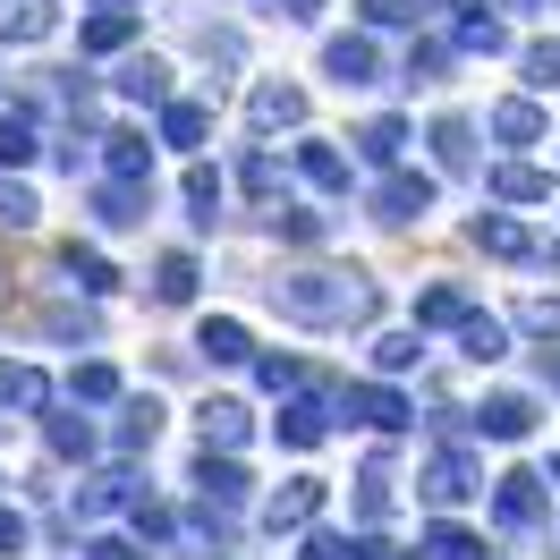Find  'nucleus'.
<instances>
[{"label": "nucleus", "instance_id": "nucleus-43", "mask_svg": "<svg viewBox=\"0 0 560 560\" xmlns=\"http://www.w3.org/2000/svg\"><path fill=\"white\" fill-rule=\"evenodd\" d=\"M518 331H535V340H560V306H552V298H526V306H518Z\"/></svg>", "mask_w": 560, "mask_h": 560}, {"label": "nucleus", "instance_id": "nucleus-17", "mask_svg": "<svg viewBox=\"0 0 560 560\" xmlns=\"http://www.w3.org/2000/svg\"><path fill=\"white\" fill-rule=\"evenodd\" d=\"M492 137H501V144H544V110L526 103V94L492 103Z\"/></svg>", "mask_w": 560, "mask_h": 560}, {"label": "nucleus", "instance_id": "nucleus-19", "mask_svg": "<svg viewBox=\"0 0 560 560\" xmlns=\"http://www.w3.org/2000/svg\"><path fill=\"white\" fill-rule=\"evenodd\" d=\"M196 433H205V451H212V442L238 451V442H246V408H238V399H205V408H196Z\"/></svg>", "mask_w": 560, "mask_h": 560}, {"label": "nucleus", "instance_id": "nucleus-35", "mask_svg": "<svg viewBox=\"0 0 560 560\" xmlns=\"http://www.w3.org/2000/svg\"><path fill=\"white\" fill-rule=\"evenodd\" d=\"M458 51H510V35H501V18H485V9H467V18H458Z\"/></svg>", "mask_w": 560, "mask_h": 560}, {"label": "nucleus", "instance_id": "nucleus-46", "mask_svg": "<svg viewBox=\"0 0 560 560\" xmlns=\"http://www.w3.org/2000/svg\"><path fill=\"white\" fill-rule=\"evenodd\" d=\"M442 69H451V51H442V43H417V51H408V85H433Z\"/></svg>", "mask_w": 560, "mask_h": 560}, {"label": "nucleus", "instance_id": "nucleus-51", "mask_svg": "<svg viewBox=\"0 0 560 560\" xmlns=\"http://www.w3.org/2000/svg\"><path fill=\"white\" fill-rule=\"evenodd\" d=\"M357 560H399V552H390L383 535H357Z\"/></svg>", "mask_w": 560, "mask_h": 560}, {"label": "nucleus", "instance_id": "nucleus-39", "mask_svg": "<svg viewBox=\"0 0 560 560\" xmlns=\"http://www.w3.org/2000/svg\"><path fill=\"white\" fill-rule=\"evenodd\" d=\"M560 85V43H535L526 51V94H552Z\"/></svg>", "mask_w": 560, "mask_h": 560}, {"label": "nucleus", "instance_id": "nucleus-27", "mask_svg": "<svg viewBox=\"0 0 560 560\" xmlns=\"http://www.w3.org/2000/svg\"><path fill=\"white\" fill-rule=\"evenodd\" d=\"M458 349L476 357V365H501V357H510V331L492 315H476V323H458Z\"/></svg>", "mask_w": 560, "mask_h": 560}, {"label": "nucleus", "instance_id": "nucleus-34", "mask_svg": "<svg viewBox=\"0 0 560 560\" xmlns=\"http://www.w3.org/2000/svg\"><path fill=\"white\" fill-rule=\"evenodd\" d=\"M357 144H365V162H383V171H390V162L408 153V119H374V128H365Z\"/></svg>", "mask_w": 560, "mask_h": 560}, {"label": "nucleus", "instance_id": "nucleus-20", "mask_svg": "<svg viewBox=\"0 0 560 560\" xmlns=\"http://www.w3.org/2000/svg\"><path fill=\"white\" fill-rule=\"evenodd\" d=\"M103 144H110V153H103L110 178H128V187H144V178H153V144H144L137 128H119V137H103Z\"/></svg>", "mask_w": 560, "mask_h": 560}, {"label": "nucleus", "instance_id": "nucleus-44", "mask_svg": "<svg viewBox=\"0 0 560 560\" xmlns=\"http://www.w3.org/2000/svg\"><path fill=\"white\" fill-rule=\"evenodd\" d=\"M0 221H9V230H35V196H26L18 178H0Z\"/></svg>", "mask_w": 560, "mask_h": 560}, {"label": "nucleus", "instance_id": "nucleus-37", "mask_svg": "<svg viewBox=\"0 0 560 560\" xmlns=\"http://www.w3.org/2000/svg\"><path fill=\"white\" fill-rule=\"evenodd\" d=\"M424 9H433V0H357V18H365V26H417Z\"/></svg>", "mask_w": 560, "mask_h": 560}, {"label": "nucleus", "instance_id": "nucleus-28", "mask_svg": "<svg viewBox=\"0 0 560 560\" xmlns=\"http://www.w3.org/2000/svg\"><path fill=\"white\" fill-rule=\"evenodd\" d=\"M69 390L85 399V408H110V399H119V365H103V357H85V365L69 374Z\"/></svg>", "mask_w": 560, "mask_h": 560}, {"label": "nucleus", "instance_id": "nucleus-21", "mask_svg": "<svg viewBox=\"0 0 560 560\" xmlns=\"http://www.w3.org/2000/svg\"><path fill=\"white\" fill-rule=\"evenodd\" d=\"M0 399L26 408V417H43V408H51V374H43V365H9V374H0Z\"/></svg>", "mask_w": 560, "mask_h": 560}, {"label": "nucleus", "instance_id": "nucleus-4", "mask_svg": "<svg viewBox=\"0 0 560 560\" xmlns=\"http://www.w3.org/2000/svg\"><path fill=\"white\" fill-rule=\"evenodd\" d=\"M323 77H331V85H374V77H383L374 35H331L323 43Z\"/></svg>", "mask_w": 560, "mask_h": 560}, {"label": "nucleus", "instance_id": "nucleus-24", "mask_svg": "<svg viewBox=\"0 0 560 560\" xmlns=\"http://www.w3.org/2000/svg\"><path fill=\"white\" fill-rule=\"evenodd\" d=\"M85 51H128L137 43V9H103V18H85Z\"/></svg>", "mask_w": 560, "mask_h": 560}, {"label": "nucleus", "instance_id": "nucleus-2", "mask_svg": "<svg viewBox=\"0 0 560 560\" xmlns=\"http://www.w3.org/2000/svg\"><path fill=\"white\" fill-rule=\"evenodd\" d=\"M417 492L433 501V510H458V501H476L485 492V467L458 451V442H442V451L424 458V476H417Z\"/></svg>", "mask_w": 560, "mask_h": 560}, {"label": "nucleus", "instance_id": "nucleus-8", "mask_svg": "<svg viewBox=\"0 0 560 560\" xmlns=\"http://www.w3.org/2000/svg\"><path fill=\"white\" fill-rule=\"evenodd\" d=\"M492 518L526 535V526L544 518V476H526V467H518V476H501V485H492Z\"/></svg>", "mask_w": 560, "mask_h": 560}, {"label": "nucleus", "instance_id": "nucleus-41", "mask_svg": "<svg viewBox=\"0 0 560 560\" xmlns=\"http://www.w3.org/2000/svg\"><path fill=\"white\" fill-rule=\"evenodd\" d=\"M212 205H221V178H212L205 162H196V171H187V212H196L205 230H212Z\"/></svg>", "mask_w": 560, "mask_h": 560}, {"label": "nucleus", "instance_id": "nucleus-52", "mask_svg": "<svg viewBox=\"0 0 560 560\" xmlns=\"http://www.w3.org/2000/svg\"><path fill=\"white\" fill-rule=\"evenodd\" d=\"M315 9H323V0H289V18H315Z\"/></svg>", "mask_w": 560, "mask_h": 560}, {"label": "nucleus", "instance_id": "nucleus-53", "mask_svg": "<svg viewBox=\"0 0 560 560\" xmlns=\"http://www.w3.org/2000/svg\"><path fill=\"white\" fill-rule=\"evenodd\" d=\"M110 9H119V0H110Z\"/></svg>", "mask_w": 560, "mask_h": 560}, {"label": "nucleus", "instance_id": "nucleus-38", "mask_svg": "<svg viewBox=\"0 0 560 560\" xmlns=\"http://www.w3.org/2000/svg\"><path fill=\"white\" fill-rule=\"evenodd\" d=\"M417 331H383V340H374V365H383V374H408V365H417Z\"/></svg>", "mask_w": 560, "mask_h": 560}, {"label": "nucleus", "instance_id": "nucleus-16", "mask_svg": "<svg viewBox=\"0 0 560 560\" xmlns=\"http://www.w3.org/2000/svg\"><path fill=\"white\" fill-rule=\"evenodd\" d=\"M94 221H103V230H137L144 221V187H128V178L94 187Z\"/></svg>", "mask_w": 560, "mask_h": 560}, {"label": "nucleus", "instance_id": "nucleus-18", "mask_svg": "<svg viewBox=\"0 0 560 560\" xmlns=\"http://www.w3.org/2000/svg\"><path fill=\"white\" fill-rule=\"evenodd\" d=\"M424 323H476V298H467L458 280H433V289L417 298V331Z\"/></svg>", "mask_w": 560, "mask_h": 560}, {"label": "nucleus", "instance_id": "nucleus-10", "mask_svg": "<svg viewBox=\"0 0 560 560\" xmlns=\"http://www.w3.org/2000/svg\"><path fill=\"white\" fill-rule=\"evenodd\" d=\"M196 492H205V510H238V501H246V467H238V458H196Z\"/></svg>", "mask_w": 560, "mask_h": 560}, {"label": "nucleus", "instance_id": "nucleus-6", "mask_svg": "<svg viewBox=\"0 0 560 560\" xmlns=\"http://www.w3.org/2000/svg\"><path fill=\"white\" fill-rule=\"evenodd\" d=\"M476 433H485V442H526V433H535V399H526V390H492L485 408H476Z\"/></svg>", "mask_w": 560, "mask_h": 560}, {"label": "nucleus", "instance_id": "nucleus-12", "mask_svg": "<svg viewBox=\"0 0 560 560\" xmlns=\"http://www.w3.org/2000/svg\"><path fill=\"white\" fill-rule=\"evenodd\" d=\"M196 349H205L212 365H246V357H255V340H246V323H238V315H205Z\"/></svg>", "mask_w": 560, "mask_h": 560}, {"label": "nucleus", "instance_id": "nucleus-32", "mask_svg": "<svg viewBox=\"0 0 560 560\" xmlns=\"http://www.w3.org/2000/svg\"><path fill=\"white\" fill-rule=\"evenodd\" d=\"M153 433H162V408H153V399H128V417H119V451H153Z\"/></svg>", "mask_w": 560, "mask_h": 560}, {"label": "nucleus", "instance_id": "nucleus-25", "mask_svg": "<svg viewBox=\"0 0 560 560\" xmlns=\"http://www.w3.org/2000/svg\"><path fill=\"white\" fill-rule=\"evenodd\" d=\"M196 255H162V264H153V298H162V306H187V298H196Z\"/></svg>", "mask_w": 560, "mask_h": 560}, {"label": "nucleus", "instance_id": "nucleus-3", "mask_svg": "<svg viewBox=\"0 0 560 560\" xmlns=\"http://www.w3.org/2000/svg\"><path fill=\"white\" fill-rule=\"evenodd\" d=\"M340 408H349V424H365V433H408V424H417V408H408L399 390H383V383H349Z\"/></svg>", "mask_w": 560, "mask_h": 560}, {"label": "nucleus", "instance_id": "nucleus-1", "mask_svg": "<svg viewBox=\"0 0 560 560\" xmlns=\"http://www.w3.org/2000/svg\"><path fill=\"white\" fill-rule=\"evenodd\" d=\"M280 315L289 323H315V331H340V323H365L383 298L365 272H298V280H272Z\"/></svg>", "mask_w": 560, "mask_h": 560}, {"label": "nucleus", "instance_id": "nucleus-40", "mask_svg": "<svg viewBox=\"0 0 560 560\" xmlns=\"http://www.w3.org/2000/svg\"><path fill=\"white\" fill-rule=\"evenodd\" d=\"M51 451L85 458V451H94V424H85V417H51Z\"/></svg>", "mask_w": 560, "mask_h": 560}, {"label": "nucleus", "instance_id": "nucleus-45", "mask_svg": "<svg viewBox=\"0 0 560 560\" xmlns=\"http://www.w3.org/2000/svg\"><path fill=\"white\" fill-rule=\"evenodd\" d=\"M255 383H264V390H298V383H306V365H298V357H264Z\"/></svg>", "mask_w": 560, "mask_h": 560}, {"label": "nucleus", "instance_id": "nucleus-50", "mask_svg": "<svg viewBox=\"0 0 560 560\" xmlns=\"http://www.w3.org/2000/svg\"><path fill=\"white\" fill-rule=\"evenodd\" d=\"M0 552H26V518L18 510H0Z\"/></svg>", "mask_w": 560, "mask_h": 560}, {"label": "nucleus", "instance_id": "nucleus-33", "mask_svg": "<svg viewBox=\"0 0 560 560\" xmlns=\"http://www.w3.org/2000/svg\"><path fill=\"white\" fill-rule=\"evenodd\" d=\"M424 552H433V560H485V535H467V526L442 518L433 535H424Z\"/></svg>", "mask_w": 560, "mask_h": 560}, {"label": "nucleus", "instance_id": "nucleus-23", "mask_svg": "<svg viewBox=\"0 0 560 560\" xmlns=\"http://www.w3.org/2000/svg\"><path fill=\"white\" fill-rule=\"evenodd\" d=\"M0 35L9 43H43L51 35V0H0Z\"/></svg>", "mask_w": 560, "mask_h": 560}, {"label": "nucleus", "instance_id": "nucleus-29", "mask_svg": "<svg viewBox=\"0 0 560 560\" xmlns=\"http://www.w3.org/2000/svg\"><path fill=\"white\" fill-rule=\"evenodd\" d=\"M69 280L85 289V298H110V289H119V272H110V255H94V246H69Z\"/></svg>", "mask_w": 560, "mask_h": 560}, {"label": "nucleus", "instance_id": "nucleus-42", "mask_svg": "<svg viewBox=\"0 0 560 560\" xmlns=\"http://www.w3.org/2000/svg\"><path fill=\"white\" fill-rule=\"evenodd\" d=\"M246 196H264V205H272V196H280V162H272V153H246Z\"/></svg>", "mask_w": 560, "mask_h": 560}, {"label": "nucleus", "instance_id": "nucleus-22", "mask_svg": "<svg viewBox=\"0 0 560 560\" xmlns=\"http://www.w3.org/2000/svg\"><path fill=\"white\" fill-rule=\"evenodd\" d=\"M119 94H128V103L171 110V69H162V60H128V69H119Z\"/></svg>", "mask_w": 560, "mask_h": 560}, {"label": "nucleus", "instance_id": "nucleus-13", "mask_svg": "<svg viewBox=\"0 0 560 560\" xmlns=\"http://www.w3.org/2000/svg\"><path fill=\"white\" fill-rule=\"evenodd\" d=\"M315 510H323V485H315V476H298V485H280L272 501H264V526H306Z\"/></svg>", "mask_w": 560, "mask_h": 560}, {"label": "nucleus", "instance_id": "nucleus-7", "mask_svg": "<svg viewBox=\"0 0 560 560\" xmlns=\"http://www.w3.org/2000/svg\"><path fill=\"white\" fill-rule=\"evenodd\" d=\"M374 212H383V221H424V212H433V178L424 171H390L383 187H374Z\"/></svg>", "mask_w": 560, "mask_h": 560}, {"label": "nucleus", "instance_id": "nucleus-15", "mask_svg": "<svg viewBox=\"0 0 560 560\" xmlns=\"http://www.w3.org/2000/svg\"><path fill=\"white\" fill-rule=\"evenodd\" d=\"M298 171L315 178L323 196H340V187H349V153H340V144H323V137H306V144H298Z\"/></svg>", "mask_w": 560, "mask_h": 560}, {"label": "nucleus", "instance_id": "nucleus-47", "mask_svg": "<svg viewBox=\"0 0 560 560\" xmlns=\"http://www.w3.org/2000/svg\"><path fill=\"white\" fill-rule=\"evenodd\" d=\"M280 238H289V246H315L323 238V212H280Z\"/></svg>", "mask_w": 560, "mask_h": 560}, {"label": "nucleus", "instance_id": "nucleus-9", "mask_svg": "<svg viewBox=\"0 0 560 560\" xmlns=\"http://www.w3.org/2000/svg\"><path fill=\"white\" fill-rule=\"evenodd\" d=\"M246 119H255V128H306V94L280 85V77H264V85L246 94Z\"/></svg>", "mask_w": 560, "mask_h": 560}, {"label": "nucleus", "instance_id": "nucleus-31", "mask_svg": "<svg viewBox=\"0 0 560 560\" xmlns=\"http://www.w3.org/2000/svg\"><path fill=\"white\" fill-rule=\"evenodd\" d=\"M433 153H442V171H467V162H476V144H467V119H433Z\"/></svg>", "mask_w": 560, "mask_h": 560}, {"label": "nucleus", "instance_id": "nucleus-30", "mask_svg": "<svg viewBox=\"0 0 560 560\" xmlns=\"http://www.w3.org/2000/svg\"><path fill=\"white\" fill-rule=\"evenodd\" d=\"M18 162H35V119L26 110H0V171H18Z\"/></svg>", "mask_w": 560, "mask_h": 560}, {"label": "nucleus", "instance_id": "nucleus-26", "mask_svg": "<svg viewBox=\"0 0 560 560\" xmlns=\"http://www.w3.org/2000/svg\"><path fill=\"white\" fill-rule=\"evenodd\" d=\"M205 128H212L205 103H171V110H162V144H178V153H196V144H205Z\"/></svg>", "mask_w": 560, "mask_h": 560}, {"label": "nucleus", "instance_id": "nucleus-11", "mask_svg": "<svg viewBox=\"0 0 560 560\" xmlns=\"http://www.w3.org/2000/svg\"><path fill=\"white\" fill-rule=\"evenodd\" d=\"M323 433H331V399L306 390V399H289V408H280V442H289V451H315Z\"/></svg>", "mask_w": 560, "mask_h": 560}, {"label": "nucleus", "instance_id": "nucleus-14", "mask_svg": "<svg viewBox=\"0 0 560 560\" xmlns=\"http://www.w3.org/2000/svg\"><path fill=\"white\" fill-rule=\"evenodd\" d=\"M485 187L501 196V205H544V196H552V178L535 171V162H501V171H492Z\"/></svg>", "mask_w": 560, "mask_h": 560}, {"label": "nucleus", "instance_id": "nucleus-48", "mask_svg": "<svg viewBox=\"0 0 560 560\" xmlns=\"http://www.w3.org/2000/svg\"><path fill=\"white\" fill-rule=\"evenodd\" d=\"M85 560H153V552H137V544H119V535H94V544H85Z\"/></svg>", "mask_w": 560, "mask_h": 560}, {"label": "nucleus", "instance_id": "nucleus-36", "mask_svg": "<svg viewBox=\"0 0 560 560\" xmlns=\"http://www.w3.org/2000/svg\"><path fill=\"white\" fill-rule=\"evenodd\" d=\"M357 518H365V526L390 518V476H383V467H365V476H357Z\"/></svg>", "mask_w": 560, "mask_h": 560}, {"label": "nucleus", "instance_id": "nucleus-49", "mask_svg": "<svg viewBox=\"0 0 560 560\" xmlns=\"http://www.w3.org/2000/svg\"><path fill=\"white\" fill-rule=\"evenodd\" d=\"M306 560H357V544H340V535H306Z\"/></svg>", "mask_w": 560, "mask_h": 560}, {"label": "nucleus", "instance_id": "nucleus-5", "mask_svg": "<svg viewBox=\"0 0 560 560\" xmlns=\"http://www.w3.org/2000/svg\"><path fill=\"white\" fill-rule=\"evenodd\" d=\"M467 238L485 246V255H501V264H535V255H544V238H535V230H518L510 212H476V230H467Z\"/></svg>", "mask_w": 560, "mask_h": 560}]
</instances>
